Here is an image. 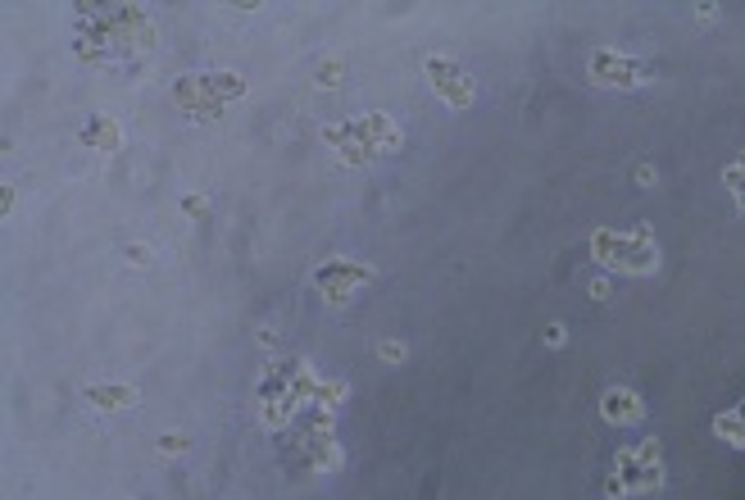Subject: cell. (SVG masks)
<instances>
[{
	"label": "cell",
	"mask_w": 745,
	"mask_h": 500,
	"mask_svg": "<svg viewBox=\"0 0 745 500\" xmlns=\"http://www.w3.org/2000/svg\"><path fill=\"white\" fill-rule=\"evenodd\" d=\"M83 33H87L78 41L83 60H105V50H114V55H137V50H146L150 41H156L146 10H137V5L96 10V23H91V28H83Z\"/></svg>",
	"instance_id": "cell-1"
},
{
	"label": "cell",
	"mask_w": 745,
	"mask_h": 500,
	"mask_svg": "<svg viewBox=\"0 0 745 500\" xmlns=\"http://www.w3.org/2000/svg\"><path fill=\"white\" fill-rule=\"evenodd\" d=\"M319 391V373L305 360H277L269 364V378L260 387V418L269 428H287L296 405H310Z\"/></svg>",
	"instance_id": "cell-2"
},
{
	"label": "cell",
	"mask_w": 745,
	"mask_h": 500,
	"mask_svg": "<svg viewBox=\"0 0 745 500\" xmlns=\"http://www.w3.org/2000/svg\"><path fill=\"white\" fill-rule=\"evenodd\" d=\"M591 255L596 264L613 268V273H655L659 268V246H655V228L650 223H636L632 233H613V228H596L591 233Z\"/></svg>",
	"instance_id": "cell-3"
},
{
	"label": "cell",
	"mask_w": 745,
	"mask_h": 500,
	"mask_svg": "<svg viewBox=\"0 0 745 500\" xmlns=\"http://www.w3.org/2000/svg\"><path fill=\"white\" fill-rule=\"evenodd\" d=\"M663 446L659 437H646L641 446H623L613 455V468L605 478V500H623V496H650L663 487Z\"/></svg>",
	"instance_id": "cell-4"
},
{
	"label": "cell",
	"mask_w": 745,
	"mask_h": 500,
	"mask_svg": "<svg viewBox=\"0 0 745 500\" xmlns=\"http://www.w3.org/2000/svg\"><path fill=\"white\" fill-rule=\"evenodd\" d=\"M241 96H246V78H237V73H183V78H173L177 110L204 123H214Z\"/></svg>",
	"instance_id": "cell-5"
},
{
	"label": "cell",
	"mask_w": 745,
	"mask_h": 500,
	"mask_svg": "<svg viewBox=\"0 0 745 500\" xmlns=\"http://www.w3.org/2000/svg\"><path fill=\"white\" fill-rule=\"evenodd\" d=\"M586 73H591V83L609 87V91H636V87L655 83V64H641V60L623 55V50H609V46L591 50Z\"/></svg>",
	"instance_id": "cell-6"
},
{
	"label": "cell",
	"mask_w": 745,
	"mask_h": 500,
	"mask_svg": "<svg viewBox=\"0 0 745 500\" xmlns=\"http://www.w3.org/2000/svg\"><path fill=\"white\" fill-rule=\"evenodd\" d=\"M364 283H373V268L359 264V260L332 255V260H323V264L314 268V287H319V296L327 300V305H346V300H350L359 287H364Z\"/></svg>",
	"instance_id": "cell-7"
},
{
	"label": "cell",
	"mask_w": 745,
	"mask_h": 500,
	"mask_svg": "<svg viewBox=\"0 0 745 500\" xmlns=\"http://www.w3.org/2000/svg\"><path fill=\"white\" fill-rule=\"evenodd\" d=\"M427 83H432V91L446 100V105H455V110H469L473 100H477V83H473V73H464L459 64H450L446 55H427Z\"/></svg>",
	"instance_id": "cell-8"
},
{
	"label": "cell",
	"mask_w": 745,
	"mask_h": 500,
	"mask_svg": "<svg viewBox=\"0 0 745 500\" xmlns=\"http://www.w3.org/2000/svg\"><path fill=\"white\" fill-rule=\"evenodd\" d=\"M342 128L369 150V155L377 160V155H387V150H400L405 146V137H400V128H396V118H387V114H359V118H346Z\"/></svg>",
	"instance_id": "cell-9"
},
{
	"label": "cell",
	"mask_w": 745,
	"mask_h": 500,
	"mask_svg": "<svg viewBox=\"0 0 745 500\" xmlns=\"http://www.w3.org/2000/svg\"><path fill=\"white\" fill-rule=\"evenodd\" d=\"M327 423H332L327 414H314V428H305V433H300V446H296V450H300V460L310 464V468H319V473L342 468V460H346V455H342V446L332 441Z\"/></svg>",
	"instance_id": "cell-10"
},
{
	"label": "cell",
	"mask_w": 745,
	"mask_h": 500,
	"mask_svg": "<svg viewBox=\"0 0 745 500\" xmlns=\"http://www.w3.org/2000/svg\"><path fill=\"white\" fill-rule=\"evenodd\" d=\"M600 418L605 423H619V428H628V423H641L646 418V400H641V391L632 387H609L600 396Z\"/></svg>",
	"instance_id": "cell-11"
},
{
	"label": "cell",
	"mask_w": 745,
	"mask_h": 500,
	"mask_svg": "<svg viewBox=\"0 0 745 500\" xmlns=\"http://www.w3.org/2000/svg\"><path fill=\"white\" fill-rule=\"evenodd\" d=\"M83 396H87V405L100 410V414H119V410H137L141 405V391L127 387V383H91V387H83Z\"/></svg>",
	"instance_id": "cell-12"
},
{
	"label": "cell",
	"mask_w": 745,
	"mask_h": 500,
	"mask_svg": "<svg viewBox=\"0 0 745 500\" xmlns=\"http://www.w3.org/2000/svg\"><path fill=\"white\" fill-rule=\"evenodd\" d=\"M78 137H83V146L100 150V155H114V150L123 146V128H119V118H110V114H96V118H87Z\"/></svg>",
	"instance_id": "cell-13"
},
{
	"label": "cell",
	"mask_w": 745,
	"mask_h": 500,
	"mask_svg": "<svg viewBox=\"0 0 745 500\" xmlns=\"http://www.w3.org/2000/svg\"><path fill=\"white\" fill-rule=\"evenodd\" d=\"M713 437L723 446H732V450H745V400L732 405V410H723V414H713Z\"/></svg>",
	"instance_id": "cell-14"
},
{
	"label": "cell",
	"mask_w": 745,
	"mask_h": 500,
	"mask_svg": "<svg viewBox=\"0 0 745 500\" xmlns=\"http://www.w3.org/2000/svg\"><path fill=\"white\" fill-rule=\"evenodd\" d=\"M346 396H350V387H346L342 378H332V383H319V391H314L310 405H314V414H327V418H332V410H337Z\"/></svg>",
	"instance_id": "cell-15"
},
{
	"label": "cell",
	"mask_w": 745,
	"mask_h": 500,
	"mask_svg": "<svg viewBox=\"0 0 745 500\" xmlns=\"http://www.w3.org/2000/svg\"><path fill=\"white\" fill-rule=\"evenodd\" d=\"M342 78H346V64H342V60H323V64L314 68V87H323V91L342 87Z\"/></svg>",
	"instance_id": "cell-16"
},
{
	"label": "cell",
	"mask_w": 745,
	"mask_h": 500,
	"mask_svg": "<svg viewBox=\"0 0 745 500\" xmlns=\"http://www.w3.org/2000/svg\"><path fill=\"white\" fill-rule=\"evenodd\" d=\"M723 183H728L732 200H736V205L745 210V168H741V164H728V168H723Z\"/></svg>",
	"instance_id": "cell-17"
},
{
	"label": "cell",
	"mask_w": 745,
	"mask_h": 500,
	"mask_svg": "<svg viewBox=\"0 0 745 500\" xmlns=\"http://www.w3.org/2000/svg\"><path fill=\"white\" fill-rule=\"evenodd\" d=\"M187 446H191V437H187V433H169V437H160V441H156L160 455H183Z\"/></svg>",
	"instance_id": "cell-18"
},
{
	"label": "cell",
	"mask_w": 745,
	"mask_h": 500,
	"mask_svg": "<svg viewBox=\"0 0 745 500\" xmlns=\"http://www.w3.org/2000/svg\"><path fill=\"white\" fill-rule=\"evenodd\" d=\"M377 360L400 364V360H405V346H400V341H377Z\"/></svg>",
	"instance_id": "cell-19"
},
{
	"label": "cell",
	"mask_w": 745,
	"mask_h": 500,
	"mask_svg": "<svg viewBox=\"0 0 745 500\" xmlns=\"http://www.w3.org/2000/svg\"><path fill=\"white\" fill-rule=\"evenodd\" d=\"M204 210H210V200H204V196H196V191L183 196V214H187V218H200Z\"/></svg>",
	"instance_id": "cell-20"
},
{
	"label": "cell",
	"mask_w": 745,
	"mask_h": 500,
	"mask_svg": "<svg viewBox=\"0 0 745 500\" xmlns=\"http://www.w3.org/2000/svg\"><path fill=\"white\" fill-rule=\"evenodd\" d=\"M127 264L150 268V264H156V255H150V246H127Z\"/></svg>",
	"instance_id": "cell-21"
},
{
	"label": "cell",
	"mask_w": 745,
	"mask_h": 500,
	"mask_svg": "<svg viewBox=\"0 0 745 500\" xmlns=\"http://www.w3.org/2000/svg\"><path fill=\"white\" fill-rule=\"evenodd\" d=\"M718 18H723L718 5H696V23H718Z\"/></svg>",
	"instance_id": "cell-22"
},
{
	"label": "cell",
	"mask_w": 745,
	"mask_h": 500,
	"mask_svg": "<svg viewBox=\"0 0 745 500\" xmlns=\"http://www.w3.org/2000/svg\"><path fill=\"white\" fill-rule=\"evenodd\" d=\"M546 346H563V328H559V323H550V328H546Z\"/></svg>",
	"instance_id": "cell-23"
},
{
	"label": "cell",
	"mask_w": 745,
	"mask_h": 500,
	"mask_svg": "<svg viewBox=\"0 0 745 500\" xmlns=\"http://www.w3.org/2000/svg\"><path fill=\"white\" fill-rule=\"evenodd\" d=\"M591 296H596V300H605V296H609V278H596V287H591Z\"/></svg>",
	"instance_id": "cell-24"
},
{
	"label": "cell",
	"mask_w": 745,
	"mask_h": 500,
	"mask_svg": "<svg viewBox=\"0 0 745 500\" xmlns=\"http://www.w3.org/2000/svg\"><path fill=\"white\" fill-rule=\"evenodd\" d=\"M736 164H741V168H745V150H741V160H736Z\"/></svg>",
	"instance_id": "cell-25"
}]
</instances>
